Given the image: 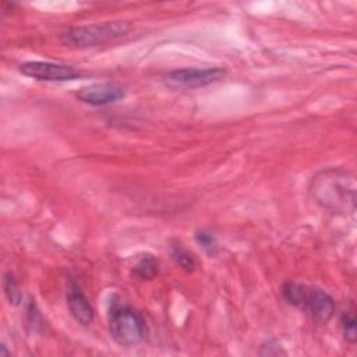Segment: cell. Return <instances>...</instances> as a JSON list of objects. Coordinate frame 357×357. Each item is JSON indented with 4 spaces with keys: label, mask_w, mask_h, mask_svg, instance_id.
<instances>
[{
    "label": "cell",
    "mask_w": 357,
    "mask_h": 357,
    "mask_svg": "<svg viewBox=\"0 0 357 357\" xmlns=\"http://www.w3.org/2000/svg\"><path fill=\"white\" fill-rule=\"evenodd\" d=\"M311 194L318 205L342 213H353L356 208V181L351 172L329 167L317 173L311 181Z\"/></svg>",
    "instance_id": "cell-1"
},
{
    "label": "cell",
    "mask_w": 357,
    "mask_h": 357,
    "mask_svg": "<svg viewBox=\"0 0 357 357\" xmlns=\"http://www.w3.org/2000/svg\"><path fill=\"white\" fill-rule=\"evenodd\" d=\"M282 296L289 304L305 312L318 324L329 322L336 310L332 296L317 286L284 282L282 284Z\"/></svg>",
    "instance_id": "cell-2"
},
{
    "label": "cell",
    "mask_w": 357,
    "mask_h": 357,
    "mask_svg": "<svg viewBox=\"0 0 357 357\" xmlns=\"http://www.w3.org/2000/svg\"><path fill=\"white\" fill-rule=\"evenodd\" d=\"M20 73L38 79V81H49V82H63L73 81L81 78L84 74L81 70L52 61H26L20 66Z\"/></svg>",
    "instance_id": "cell-6"
},
{
    "label": "cell",
    "mask_w": 357,
    "mask_h": 357,
    "mask_svg": "<svg viewBox=\"0 0 357 357\" xmlns=\"http://www.w3.org/2000/svg\"><path fill=\"white\" fill-rule=\"evenodd\" d=\"M172 257L176 261V264L178 266H181L184 271H187V272L194 271L195 261H194L192 255L188 251H185L181 245H173L172 247Z\"/></svg>",
    "instance_id": "cell-12"
},
{
    "label": "cell",
    "mask_w": 357,
    "mask_h": 357,
    "mask_svg": "<svg viewBox=\"0 0 357 357\" xmlns=\"http://www.w3.org/2000/svg\"><path fill=\"white\" fill-rule=\"evenodd\" d=\"M66 300H67V305L71 315L78 324L89 325L93 322V318H95L93 307L91 305L89 300L86 298V296L84 294V291L78 284L71 283L68 286Z\"/></svg>",
    "instance_id": "cell-8"
},
{
    "label": "cell",
    "mask_w": 357,
    "mask_h": 357,
    "mask_svg": "<svg viewBox=\"0 0 357 357\" xmlns=\"http://www.w3.org/2000/svg\"><path fill=\"white\" fill-rule=\"evenodd\" d=\"M3 287L4 294L11 305H20L22 301V293L17 284V280L14 279L13 273H6L3 279Z\"/></svg>",
    "instance_id": "cell-10"
},
{
    "label": "cell",
    "mask_w": 357,
    "mask_h": 357,
    "mask_svg": "<svg viewBox=\"0 0 357 357\" xmlns=\"http://www.w3.org/2000/svg\"><path fill=\"white\" fill-rule=\"evenodd\" d=\"M340 328L346 342L349 344H354L357 340V324H356V317L353 311L343 312L340 318Z\"/></svg>",
    "instance_id": "cell-9"
},
{
    "label": "cell",
    "mask_w": 357,
    "mask_h": 357,
    "mask_svg": "<svg viewBox=\"0 0 357 357\" xmlns=\"http://www.w3.org/2000/svg\"><path fill=\"white\" fill-rule=\"evenodd\" d=\"M124 95L126 92L120 85L112 82H98L81 88L75 96L82 103L91 106H106L123 99Z\"/></svg>",
    "instance_id": "cell-7"
},
{
    "label": "cell",
    "mask_w": 357,
    "mask_h": 357,
    "mask_svg": "<svg viewBox=\"0 0 357 357\" xmlns=\"http://www.w3.org/2000/svg\"><path fill=\"white\" fill-rule=\"evenodd\" d=\"M158 272H159V265L151 257L142 258L134 268V275L138 276L139 279H153L158 275Z\"/></svg>",
    "instance_id": "cell-11"
},
{
    "label": "cell",
    "mask_w": 357,
    "mask_h": 357,
    "mask_svg": "<svg viewBox=\"0 0 357 357\" xmlns=\"http://www.w3.org/2000/svg\"><path fill=\"white\" fill-rule=\"evenodd\" d=\"M109 332L121 347H132L145 339L146 325L142 315L130 305L114 304L109 314Z\"/></svg>",
    "instance_id": "cell-4"
},
{
    "label": "cell",
    "mask_w": 357,
    "mask_h": 357,
    "mask_svg": "<svg viewBox=\"0 0 357 357\" xmlns=\"http://www.w3.org/2000/svg\"><path fill=\"white\" fill-rule=\"evenodd\" d=\"M195 241L209 255H215L218 252V250H219L216 238L211 233H208V231H204V230L197 231L195 233Z\"/></svg>",
    "instance_id": "cell-13"
},
{
    "label": "cell",
    "mask_w": 357,
    "mask_h": 357,
    "mask_svg": "<svg viewBox=\"0 0 357 357\" xmlns=\"http://www.w3.org/2000/svg\"><path fill=\"white\" fill-rule=\"evenodd\" d=\"M226 75V70L222 67H208V68H197V67H185L172 70L166 74V82L176 88L195 89L202 88L209 84H213L222 79Z\"/></svg>",
    "instance_id": "cell-5"
},
{
    "label": "cell",
    "mask_w": 357,
    "mask_h": 357,
    "mask_svg": "<svg viewBox=\"0 0 357 357\" xmlns=\"http://www.w3.org/2000/svg\"><path fill=\"white\" fill-rule=\"evenodd\" d=\"M130 31V25L123 21H106L91 25L74 26L60 38L61 43L70 47H95L121 39Z\"/></svg>",
    "instance_id": "cell-3"
}]
</instances>
